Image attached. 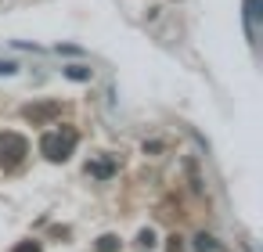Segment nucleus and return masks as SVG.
<instances>
[{
    "instance_id": "nucleus-2",
    "label": "nucleus",
    "mask_w": 263,
    "mask_h": 252,
    "mask_svg": "<svg viewBox=\"0 0 263 252\" xmlns=\"http://www.w3.org/2000/svg\"><path fill=\"white\" fill-rule=\"evenodd\" d=\"M29 151V144H26V137H18V133H0V162H18L22 155Z\"/></svg>"
},
{
    "instance_id": "nucleus-3",
    "label": "nucleus",
    "mask_w": 263,
    "mask_h": 252,
    "mask_svg": "<svg viewBox=\"0 0 263 252\" xmlns=\"http://www.w3.org/2000/svg\"><path fill=\"white\" fill-rule=\"evenodd\" d=\"M259 8H263V0H245V33H249V44H256V36H259Z\"/></svg>"
},
{
    "instance_id": "nucleus-7",
    "label": "nucleus",
    "mask_w": 263,
    "mask_h": 252,
    "mask_svg": "<svg viewBox=\"0 0 263 252\" xmlns=\"http://www.w3.org/2000/svg\"><path fill=\"white\" fill-rule=\"evenodd\" d=\"M116 245H119V241H116L112 234H105V238L98 241V252H116Z\"/></svg>"
},
{
    "instance_id": "nucleus-4",
    "label": "nucleus",
    "mask_w": 263,
    "mask_h": 252,
    "mask_svg": "<svg viewBox=\"0 0 263 252\" xmlns=\"http://www.w3.org/2000/svg\"><path fill=\"white\" fill-rule=\"evenodd\" d=\"M65 76H69V80H76V83H83V80H90V69H87V65H69V69H65Z\"/></svg>"
},
{
    "instance_id": "nucleus-6",
    "label": "nucleus",
    "mask_w": 263,
    "mask_h": 252,
    "mask_svg": "<svg viewBox=\"0 0 263 252\" xmlns=\"http://www.w3.org/2000/svg\"><path fill=\"white\" fill-rule=\"evenodd\" d=\"M195 252H216L213 238H209V234H198V238H195Z\"/></svg>"
},
{
    "instance_id": "nucleus-10",
    "label": "nucleus",
    "mask_w": 263,
    "mask_h": 252,
    "mask_svg": "<svg viewBox=\"0 0 263 252\" xmlns=\"http://www.w3.org/2000/svg\"><path fill=\"white\" fill-rule=\"evenodd\" d=\"M15 252H40V245H36V241H22Z\"/></svg>"
},
{
    "instance_id": "nucleus-1",
    "label": "nucleus",
    "mask_w": 263,
    "mask_h": 252,
    "mask_svg": "<svg viewBox=\"0 0 263 252\" xmlns=\"http://www.w3.org/2000/svg\"><path fill=\"white\" fill-rule=\"evenodd\" d=\"M72 148H76V133H62V130H51V133H44V141H40V151L51 159V162H62V159H69L72 155Z\"/></svg>"
},
{
    "instance_id": "nucleus-11",
    "label": "nucleus",
    "mask_w": 263,
    "mask_h": 252,
    "mask_svg": "<svg viewBox=\"0 0 263 252\" xmlns=\"http://www.w3.org/2000/svg\"><path fill=\"white\" fill-rule=\"evenodd\" d=\"M141 245H155V234L152 230H141Z\"/></svg>"
},
{
    "instance_id": "nucleus-5",
    "label": "nucleus",
    "mask_w": 263,
    "mask_h": 252,
    "mask_svg": "<svg viewBox=\"0 0 263 252\" xmlns=\"http://www.w3.org/2000/svg\"><path fill=\"white\" fill-rule=\"evenodd\" d=\"M54 112H58V105H44V108H29L26 115H29L33 123H40V119H47V115H54Z\"/></svg>"
},
{
    "instance_id": "nucleus-9",
    "label": "nucleus",
    "mask_w": 263,
    "mask_h": 252,
    "mask_svg": "<svg viewBox=\"0 0 263 252\" xmlns=\"http://www.w3.org/2000/svg\"><path fill=\"white\" fill-rule=\"evenodd\" d=\"M11 72H18L15 62H0V76H11Z\"/></svg>"
},
{
    "instance_id": "nucleus-8",
    "label": "nucleus",
    "mask_w": 263,
    "mask_h": 252,
    "mask_svg": "<svg viewBox=\"0 0 263 252\" xmlns=\"http://www.w3.org/2000/svg\"><path fill=\"white\" fill-rule=\"evenodd\" d=\"M90 173H94V177H108V173H112V162H94Z\"/></svg>"
}]
</instances>
